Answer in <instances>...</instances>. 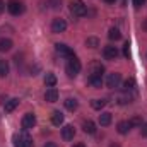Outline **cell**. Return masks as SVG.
I'll use <instances>...</instances> for the list:
<instances>
[{
    "label": "cell",
    "instance_id": "1",
    "mask_svg": "<svg viewBox=\"0 0 147 147\" xmlns=\"http://www.w3.org/2000/svg\"><path fill=\"white\" fill-rule=\"evenodd\" d=\"M80 69H82L80 60L77 57H70L69 62H67V74H69V77H75L77 74L80 72Z\"/></svg>",
    "mask_w": 147,
    "mask_h": 147
},
{
    "label": "cell",
    "instance_id": "2",
    "mask_svg": "<svg viewBox=\"0 0 147 147\" xmlns=\"http://www.w3.org/2000/svg\"><path fill=\"white\" fill-rule=\"evenodd\" d=\"M70 12H72L74 16H77V17L86 16V12H87L86 3H84L82 0H72V2H70Z\"/></svg>",
    "mask_w": 147,
    "mask_h": 147
},
{
    "label": "cell",
    "instance_id": "3",
    "mask_svg": "<svg viewBox=\"0 0 147 147\" xmlns=\"http://www.w3.org/2000/svg\"><path fill=\"white\" fill-rule=\"evenodd\" d=\"M7 9H9V12H10L12 16H19V14L24 12V3H22L21 0H9Z\"/></svg>",
    "mask_w": 147,
    "mask_h": 147
},
{
    "label": "cell",
    "instance_id": "4",
    "mask_svg": "<svg viewBox=\"0 0 147 147\" xmlns=\"http://www.w3.org/2000/svg\"><path fill=\"white\" fill-rule=\"evenodd\" d=\"M120 80H121V74H118V72L108 74V77H106V86H108L110 89H115V87H118Z\"/></svg>",
    "mask_w": 147,
    "mask_h": 147
},
{
    "label": "cell",
    "instance_id": "5",
    "mask_svg": "<svg viewBox=\"0 0 147 147\" xmlns=\"http://www.w3.org/2000/svg\"><path fill=\"white\" fill-rule=\"evenodd\" d=\"M36 125V116L33 115V113H26L24 116H22V128L24 130H29V128H33Z\"/></svg>",
    "mask_w": 147,
    "mask_h": 147
},
{
    "label": "cell",
    "instance_id": "6",
    "mask_svg": "<svg viewBox=\"0 0 147 147\" xmlns=\"http://www.w3.org/2000/svg\"><path fill=\"white\" fill-rule=\"evenodd\" d=\"M67 29V22L63 21V19H53V22H51V31L53 33H63Z\"/></svg>",
    "mask_w": 147,
    "mask_h": 147
},
{
    "label": "cell",
    "instance_id": "7",
    "mask_svg": "<svg viewBox=\"0 0 147 147\" xmlns=\"http://www.w3.org/2000/svg\"><path fill=\"white\" fill-rule=\"evenodd\" d=\"M55 50H57V53H60V55H63V57H67V58L74 57V51L67 46V45H63V43H57V45H55Z\"/></svg>",
    "mask_w": 147,
    "mask_h": 147
},
{
    "label": "cell",
    "instance_id": "8",
    "mask_svg": "<svg viewBox=\"0 0 147 147\" xmlns=\"http://www.w3.org/2000/svg\"><path fill=\"white\" fill-rule=\"evenodd\" d=\"M103 55H105V58L106 60H115L116 57H118V50H116V46H105V50H103Z\"/></svg>",
    "mask_w": 147,
    "mask_h": 147
},
{
    "label": "cell",
    "instance_id": "9",
    "mask_svg": "<svg viewBox=\"0 0 147 147\" xmlns=\"http://www.w3.org/2000/svg\"><path fill=\"white\" fill-rule=\"evenodd\" d=\"M57 99H58V91H57V87H48L46 92H45V101L55 103Z\"/></svg>",
    "mask_w": 147,
    "mask_h": 147
},
{
    "label": "cell",
    "instance_id": "10",
    "mask_svg": "<svg viewBox=\"0 0 147 147\" xmlns=\"http://www.w3.org/2000/svg\"><path fill=\"white\" fill-rule=\"evenodd\" d=\"M103 72H105V67L99 62H92L89 65V75H103Z\"/></svg>",
    "mask_w": 147,
    "mask_h": 147
},
{
    "label": "cell",
    "instance_id": "11",
    "mask_svg": "<svg viewBox=\"0 0 147 147\" xmlns=\"http://www.w3.org/2000/svg\"><path fill=\"white\" fill-rule=\"evenodd\" d=\"M74 135H75V130H74L72 125H65V127L62 128V137H63V140H72Z\"/></svg>",
    "mask_w": 147,
    "mask_h": 147
},
{
    "label": "cell",
    "instance_id": "12",
    "mask_svg": "<svg viewBox=\"0 0 147 147\" xmlns=\"http://www.w3.org/2000/svg\"><path fill=\"white\" fill-rule=\"evenodd\" d=\"M17 105H19V99H9V101H5V105H3V108H5V113H12V111L17 108Z\"/></svg>",
    "mask_w": 147,
    "mask_h": 147
},
{
    "label": "cell",
    "instance_id": "13",
    "mask_svg": "<svg viewBox=\"0 0 147 147\" xmlns=\"http://www.w3.org/2000/svg\"><path fill=\"white\" fill-rule=\"evenodd\" d=\"M82 128H84V132H86V134H89V135L96 134V125H94V121H91V120L84 121V123H82Z\"/></svg>",
    "mask_w": 147,
    "mask_h": 147
},
{
    "label": "cell",
    "instance_id": "14",
    "mask_svg": "<svg viewBox=\"0 0 147 147\" xmlns=\"http://www.w3.org/2000/svg\"><path fill=\"white\" fill-rule=\"evenodd\" d=\"M87 80H89L91 86H94V87H101V84H103V75H89Z\"/></svg>",
    "mask_w": 147,
    "mask_h": 147
},
{
    "label": "cell",
    "instance_id": "15",
    "mask_svg": "<svg viewBox=\"0 0 147 147\" xmlns=\"http://www.w3.org/2000/svg\"><path fill=\"white\" fill-rule=\"evenodd\" d=\"M51 123L57 125V127H60V125L63 123V115H62L60 111H53V113H51Z\"/></svg>",
    "mask_w": 147,
    "mask_h": 147
},
{
    "label": "cell",
    "instance_id": "16",
    "mask_svg": "<svg viewBox=\"0 0 147 147\" xmlns=\"http://www.w3.org/2000/svg\"><path fill=\"white\" fill-rule=\"evenodd\" d=\"M116 128H118V134L125 135V134H128V130L132 128V125H130V121H120Z\"/></svg>",
    "mask_w": 147,
    "mask_h": 147
},
{
    "label": "cell",
    "instance_id": "17",
    "mask_svg": "<svg viewBox=\"0 0 147 147\" xmlns=\"http://www.w3.org/2000/svg\"><path fill=\"white\" fill-rule=\"evenodd\" d=\"M111 123V113H101L99 115V125L101 127H108Z\"/></svg>",
    "mask_w": 147,
    "mask_h": 147
},
{
    "label": "cell",
    "instance_id": "18",
    "mask_svg": "<svg viewBox=\"0 0 147 147\" xmlns=\"http://www.w3.org/2000/svg\"><path fill=\"white\" fill-rule=\"evenodd\" d=\"M9 50H12V39L9 38L0 39V51H9Z\"/></svg>",
    "mask_w": 147,
    "mask_h": 147
},
{
    "label": "cell",
    "instance_id": "19",
    "mask_svg": "<svg viewBox=\"0 0 147 147\" xmlns=\"http://www.w3.org/2000/svg\"><path fill=\"white\" fill-rule=\"evenodd\" d=\"M45 84L48 86V87H55V84H57V77H55V74L48 72L45 75Z\"/></svg>",
    "mask_w": 147,
    "mask_h": 147
},
{
    "label": "cell",
    "instance_id": "20",
    "mask_svg": "<svg viewBox=\"0 0 147 147\" xmlns=\"http://www.w3.org/2000/svg\"><path fill=\"white\" fill-rule=\"evenodd\" d=\"M91 106L98 111L103 110V108L106 106V99H92V101H91Z\"/></svg>",
    "mask_w": 147,
    "mask_h": 147
},
{
    "label": "cell",
    "instance_id": "21",
    "mask_svg": "<svg viewBox=\"0 0 147 147\" xmlns=\"http://www.w3.org/2000/svg\"><path fill=\"white\" fill-rule=\"evenodd\" d=\"M19 137H21V142H22V146H24V147H33V139H31L26 132H24V134H21Z\"/></svg>",
    "mask_w": 147,
    "mask_h": 147
},
{
    "label": "cell",
    "instance_id": "22",
    "mask_svg": "<svg viewBox=\"0 0 147 147\" xmlns=\"http://www.w3.org/2000/svg\"><path fill=\"white\" fill-rule=\"evenodd\" d=\"M108 38H110L111 41H118L120 38H121V33L116 29V28H111L110 29V33H108Z\"/></svg>",
    "mask_w": 147,
    "mask_h": 147
},
{
    "label": "cell",
    "instance_id": "23",
    "mask_svg": "<svg viewBox=\"0 0 147 147\" xmlns=\"http://www.w3.org/2000/svg\"><path fill=\"white\" fill-rule=\"evenodd\" d=\"M77 106H79V103H77V99H72V98H69V99H65V108L67 110H77Z\"/></svg>",
    "mask_w": 147,
    "mask_h": 147
},
{
    "label": "cell",
    "instance_id": "24",
    "mask_svg": "<svg viewBox=\"0 0 147 147\" xmlns=\"http://www.w3.org/2000/svg\"><path fill=\"white\" fill-rule=\"evenodd\" d=\"M135 87V79L134 77H130V79H127L125 80V84H123V89H125V92H128V91H132Z\"/></svg>",
    "mask_w": 147,
    "mask_h": 147
},
{
    "label": "cell",
    "instance_id": "25",
    "mask_svg": "<svg viewBox=\"0 0 147 147\" xmlns=\"http://www.w3.org/2000/svg\"><path fill=\"white\" fill-rule=\"evenodd\" d=\"M9 74V63L7 60H0V77H5Z\"/></svg>",
    "mask_w": 147,
    "mask_h": 147
},
{
    "label": "cell",
    "instance_id": "26",
    "mask_svg": "<svg viewBox=\"0 0 147 147\" xmlns=\"http://www.w3.org/2000/svg\"><path fill=\"white\" fill-rule=\"evenodd\" d=\"M86 45H87L89 48H98V46H99V39L94 38V36H91V38L86 39Z\"/></svg>",
    "mask_w": 147,
    "mask_h": 147
},
{
    "label": "cell",
    "instance_id": "27",
    "mask_svg": "<svg viewBox=\"0 0 147 147\" xmlns=\"http://www.w3.org/2000/svg\"><path fill=\"white\" fill-rule=\"evenodd\" d=\"M130 125H132V127H142V118H140V116H134V118L130 120Z\"/></svg>",
    "mask_w": 147,
    "mask_h": 147
},
{
    "label": "cell",
    "instance_id": "28",
    "mask_svg": "<svg viewBox=\"0 0 147 147\" xmlns=\"http://www.w3.org/2000/svg\"><path fill=\"white\" fill-rule=\"evenodd\" d=\"M123 57H125V58L130 57V45H128V43H125V46H123Z\"/></svg>",
    "mask_w": 147,
    "mask_h": 147
},
{
    "label": "cell",
    "instance_id": "29",
    "mask_svg": "<svg viewBox=\"0 0 147 147\" xmlns=\"http://www.w3.org/2000/svg\"><path fill=\"white\" fill-rule=\"evenodd\" d=\"M48 3H50V7H51V9H58V7H60V3H62V0H50Z\"/></svg>",
    "mask_w": 147,
    "mask_h": 147
},
{
    "label": "cell",
    "instance_id": "30",
    "mask_svg": "<svg viewBox=\"0 0 147 147\" xmlns=\"http://www.w3.org/2000/svg\"><path fill=\"white\" fill-rule=\"evenodd\" d=\"M14 146L16 147H24L22 142H21V137H19V135H14Z\"/></svg>",
    "mask_w": 147,
    "mask_h": 147
},
{
    "label": "cell",
    "instance_id": "31",
    "mask_svg": "<svg viewBox=\"0 0 147 147\" xmlns=\"http://www.w3.org/2000/svg\"><path fill=\"white\" fill-rule=\"evenodd\" d=\"M132 2H134V5H135V9H140V7L144 5V2H146V0H132Z\"/></svg>",
    "mask_w": 147,
    "mask_h": 147
},
{
    "label": "cell",
    "instance_id": "32",
    "mask_svg": "<svg viewBox=\"0 0 147 147\" xmlns=\"http://www.w3.org/2000/svg\"><path fill=\"white\" fill-rule=\"evenodd\" d=\"M140 134H142L144 137H147V123H146V125H142V128H140Z\"/></svg>",
    "mask_w": 147,
    "mask_h": 147
},
{
    "label": "cell",
    "instance_id": "33",
    "mask_svg": "<svg viewBox=\"0 0 147 147\" xmlns=\"http://www.w3.org/2000/svg\"><path fill=\"white\" fill-rule=\"evenodd\" d=\"M3 9H5V2H3V0H0V14L3 12Z\"/></svg>",
    "mask_w": 147,
    "mask_h": 147
},
{
    "label": "cell",
    "instance_id": "34",
    "mask_svg": "<svg viewBox=\"0 0 147 147\" xmlns=\"http://www.w3.org/2000/svg\"><path fill=\"white\" fill-rule=\"evenodd\" d=\"M45 147H58L55 142H48V144H45Z\"/></svg>",
    "mask_w": 147,
    "mask_h": 147
},
{
    "label": "cell",
    "instance_id": "35",
    "mask_svg": "<svg viewBox=\"0 0 147 147\" xmlns=\"http://www.w3.org/2000/svg\"><path fill=\"white\" fill-rule=\"evenodd\" d=\"M74 147H86V146H84V144H75Z\"/></svg>",
    "mask_w": 147,
    "mask_h": 147
},
{
    "label": "cell",
    "instance_id": "36",
    "mask_svg": "<svg viewBox=\"0 0 147 147\" xmlns=\"http://www.w3.org/2000/svg\"><path fill=\"white\" fill-rule=\"evenodd\" d=\"M106 2H108V3H115V2H116V0H106Z\"/></svg>",
    "mask_w": 147,
    "mask_h": 147
},
{
    "label": "cell",
    "instance_id": "37",
    "mask_svg": "<svg viewBox=\"0 0 147 147\" xmlns=\"http://www.w3.org/2000/svg\"><path fill=\"white\" fill-rule=\"evenodd\" d=\"M110 147H120V146H118V144H111Z\"/></svg>",
    "mask_w": 147,
    "mask_h": 147
},
{
    "label": "cell",
    "instance_id": "38",
    "mask_svg": "<svg viewBox=\"0 0 147 147\" xmlns=\"http://www.w3.org/2000/svg\"><path fill=\"white\" fill-rule=\"evenodd\" d=\"M144 29H147V21H146V24H144Z\"/></svg>",
    "mask_w": 147,
    "mask_h": 147
}]
</instances>
